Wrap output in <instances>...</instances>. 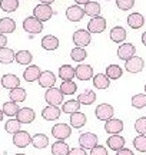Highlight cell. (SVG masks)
<instances>
[{"instance_id": "cell-23", "label": "cell", "mask_w": 146, "mask_h": 155, "mask_svg": "<svg viewBox=\"0 0 146 155\" xmlns=\"http://www.w3.org/2000/svg\"><path fill=\"white\" fill-rule=\"evenodd\" d=\"M109 35H110V40L115 42V43H122V42H125V40H126V36H128L125 28H122V26H115V28H112V30H110Z\"/></svg>"}, {"instance_id": "cell-32", "label": "cell", "mask_w": 146, "mask_h": 155, "mask_svg": "<svg viewBox=\"0 0 146 155\" xmlns=\"http://www.w3.org/2000/svg\"><path fill=\"white\" fill-rule=\"evenodd\" d=\"M83 12H84V15H87V16H90V17L99 16V13H100V5H99L97 2H92V0H90L89 3L84 5Z\"/></svg>"}, {"instance_id": "cell-37", "label": "cell", "mask_w": 146, "mask_h": 155, "mask_svg": "<svg viewBox=\"0 0 146 155\" xmlns=\"http://www.w3.org/2000/svg\"><path fill=\"white\" fill-rule=\"evenodd\" d=\"M3 114L5 115H7V116H16V114H17V111L20 109L19 108V105H17V102H13V101H9V102H5L3 104Z\"/></svg>"}, {"instance_id": "cell-14", "label": "cell", "mask_w": 146, "mask_h": 155, "mask_svg": "<svg viewBox=\"0 0 146 155\" xmlns=\"http://www.w3.org/2000/svg\"><path fill=\"white\" fill-rule=\"evenodd\" d=\"M83 16H84L83 7H80L79 5L69 6L68 9H66V17H68V20H70V22H79V20H82Z\"/></svg>"}, {"instance_id": "cell-29", "label": "cell", "mask_w": 146, "mask_h": 155, "mask_svg": "<svg viewBox=\"0 0 146 155\" xmlns=\"http://www.w3.org/2000/svg\"><path fill=\"white\" fill-rule=\"evenodd\" d=\"M69 151H70L69 145L62 139H57L56 142L52 144V154L53 155H68Z\"/></svg>"}, {"instance_id": "cell-18", "label": "cell", "mask_w": 146, "mask_h": 155, "mask_svg": "<svg viewBox=\"0 0 146 155\" xmlns=\"http://www.w3.org/2000/svg\"><path fill=\"white\" fill-rule=\"evenodd\" d=\"M2 86L6 89H14L17 86H20V79L14 75V73H5L3 76H2Z\"/></svg>"}, {"instance_id": "cell-17", "label": "cell", "mask_w": 146, "mask_h": 155, "mask_svg": "<svg viewBox=\"0 0 146 155\" xmlns=\"http://www.w3.org/2000/svg\"><path fill=\"white\" fill-rule=\"evenodd\" d=\"M37 81H39V85L42 88H52L56 83V76H55V73L52 71H43L40 73Z\"/></svg>"}, {"instance_id": "cell-3", "label": "cell", "mask_w": 146, "mask_h": 155, "mask_svg": "<svg viewBox=\"0 0 146 155\" xmlns=\"http://www.w3.org/2000/svg\"><path fill=\"white\" fill-rule=\"evenodd\" d=\"M23 29L30 35H37L43 30V22L37 20L34 16H29L23 20Z\"/></svg>"}, {"instance_id": "cell-12", "label": "cell", "mask_w": 146, "mask_h": 155, "mask_svg": "<svg viewBox=\"0 0 146 155\" xmlns=\"http://www.w3.org/2000/svg\"><path fill=\"white\" fill-rule=\"evenodd\" d=\"M136 53V48L133 43H122L118 48V58L122 61H128L132 56H135Z\"/></svg>"}, {"instance_id": "cell-33", "label": "cell", "mask_w": 146, "mask_h": 155, "mask_svg": "<svg viewBox=\"0 0 146 155\" xmlns=\"http://www.w3.org/2000/svg\"><path fill=\"white\" fill-rule=\"evenodd\" d=\"M32 145L37 150H43L49 145V138L45 134H36L34 137H32Z\"/></svg>"}, {"instance_id": "cell-38", "label": "cell", "mask_w": 146, "mask_h": 155, "mask_svg": "<svg viewBox=\"0 0 146 155\" xmlns=\"http://www.w3.org/2000/svg\"><path fill=\"white\" fill-rule=\"evenodd\" d=\"M17 7H19V0H0V9L3 12L11 13L17 10Z\"/></svg>"}, {"instance_id": "cell-10", "label": "cell", "mask_w": 146, "mask_h": 155, "mask_svg": "<svg viewBox=\"0 0 146 155\" xmlns=\"http://www.w3.org/2000/svg\"><path fill=\"white\" fill-rule=\"evenodd\" d=\"M106 29V19L102 16L92 17L87 23V30L90 33H102Z\"/></svg>"}, {"instance_id": "cell-27", "label": "cell", "mask_w": 146, "mask_h": 155, "mask_svg": "<svg viewBox=\"0 0 146 155\" xmlns=\"http://www.w3.org/2000/svg\"><path fill=\"white\" fill-rule=\"evenodd\" d=\"M26 96H27V94H26V89L22 88V86H17V88L14 89H10V92H9V98H10V101H13V102H24L26 101Z\"/></svg>"}, {"instance_id": "cell-15", "label": "cell", "mask_w": 146, "mask_h": 155, "mask_svg": "<svg viewBox=\"0 0 146 155\" xmlns=\"http://www.w3.org/2000/svg\"><path fill=\"white\" fill-rule=\"evenodd\" d=\"M105 131L110 135H115V134H120L123 131V121L122 119H116V118H112L106 121L105 124Z\"/></svg>"}, {"instance_id": "cell-26", "label": "cell", "mask_w": 146, "mask_h": 155, "mask_svg": "<svg viewBox=\"0 0 146 155\" xmlns=\"http://www.w3.org/2000/svg\"><path fill=\"white\" fill-rule=\"evenodd\" d=\"M128 25H129L132 29H141L143 25H145V17L142 16L141 13H130L128 16Z\"/></svg>"}, {"instance_id": "cell-54", "label": "cell", "mask_w": 146, "mask_h": 155, "mask_svg": "<svg viewBox=\"0 0 146 155\" xmlns=\"http://www.w3.org/2000/svg\"><path fill=\"white\" fill-rule=\"evenodd\" d=\"M14 155H26V154H14Z\"/></svg>"}, {"instance_id": "cell-13", "label": "cell", "mask_w": 146, "mask_h": 155, "mask_svg": "<svg viewBox=\"0 0 146 155\" xmlns=\"http://www.w3.org/2000/svg\"><path fill=\"white\" fill-rule=\"evenodd\" d=\"M75 71H76V78H78L79 81H89L93 78V69L90 65H83V63H80L78 66L75 68Z\"/></svg>"}, {"instance_id": "cell-55", "label": "cell", "mask_w": 146, "mask_h": 155, "mask_svg": "<svg viewBox=\"0 0 146 155\" xmlns=\"http://www.w3.org/2000/svg\"><path fill=\"white\" fill-rule=\"evenodd\" d=\"M145 94H146V85H145Z\"/></svg>"}, {"instance_id": "cell-56", "label": "cell", "mask_w": 146, "mask_h": 155, "mask_svg": "<svg viewBox=\"0 0 146 155\" xmlns=\"http://www.w3.org/2000/svg\"><path fill=\"white\" fill-rule=\"evenodd\" d=\"M0 89H2V83H0Z\"/></svg>"}, {"instance_id": "cell-50", "label": "cell", "mask_w": 146, "mask_h": 155, "mask_svg": "<svg viewBox=\"0 0 146 155\" xmlns=\"http://www.w3.org/2000/svg\"><path fill=\"white\" fill-rule=\"evenodd\" d=\"M78 5H86V3H89L90 0H75Z\"/></svg>"}, {"instance_id": "cell-31", "label": "cell", "mask_w": 146, "mask_h": 155, "mask_svg": "<svg viewBox=\"0 0 146 155\" xmlns=\"http://www.w3.org/2000/svg\"><path fill=\"white\" fill-rule=\"evenodd\" d=\"M14 56H16V52L10 48H2L0 49V63L3 65H9L14 61Z\"/></svg>"}, {"instance_id": "cell-4", "label": "cell", "mask_w": 146, "mask_h": 155, "mask_svg": "<svg viewBox=\"0 0 146 155\" xmlns=\"http://www.w3.org/2000/svg\"><path fill=\"white\" fill-rule=\"evenodd\" d=\"M95 115L99 121H109L115 115V109L110 104H99L95 109Z\"/></svg>"}, {"instance_id": "cell-53", "label": "cell", "mask_w": 146, "mask_h": 155, "mask_svg": "<svg viewBox=\"0 0 146 155\" xmlns=\"http://www.w3.org/2000/svg\"><path fill=\"white\" fill-rule=\"evenodd\" d=\"M3 116H5V114H3V109H0V122L3 121Z\"/></svg>"}, {"instance_id": "cell-52", "label": "cell", "mask_w": 146, "mask_h": 155, "mask_svg": "<svg viewBox=\"0 0 146 155\" xmlns=\"http://www.w3.org/2000/svg\"><path fill=\"white\" fill-rule=\"evenodd\" d=\"M142 43H143V45L146 46V32H145L143 35H142Z\"/></svg>"}, {"instance_id": "cell-8", "label": "cell", "mask_w": 146, "mask_h": 155, "mask_svg": "<svg viewBox=\"0 0 146 155\" xmlns=\"http://www.w3.org/2000/svg\"><path fill=\"white\" fill-rule=\"evenodd\" d=\"M145 66V61L139 58V56H132L130 59L125 62V68H126V71L129 73H139L142 72V69Z\"/></svg>"}, {"instance_id": "cell-46", "label": "cell", "mask_w": 146, "mask_h": 155, "mask_svg": "<svg viewBox=\"0 0 146 155\" xmlns=\"http://www.w3.org/2000/svg\"><path fill=\"white\" fill-rule=\"evenodd\" d=\"M90 155H107V150L103 147V145H96L90 150Z\"/></svg>"}, {"instance_id": "cell-57", "label": "cell", "mask_w": 146, "mask_h": 155, "mask_svg": "<svg viewBox=\"0 0 146 155\" xmlns=\"http://www.w3.org/2000/svg\"><path fill=\"white\" fill-rule=\"evenodd\" d=\"M107 2H109V0H107Z\"/></svg>"}, {"instance_id": "cell-20", "label": "cell", "mask_w": 146, "mask_h": 155, "mask_svg": "<svg viewBox=\"0 0 146 155\" xmlns=\"http://www.w3.org/2000/svg\"><path fill=\"white\" fill-rule=\"evenodd\" d=\"M106 144L110 150L119 151L125 147V138L122 137V135H119V134H115V135H110V137L107 138Z\"/></svg>"}, {"instance_id": "cell-5", "label": "cell", "mask_w": 146, "mask_h": 155, "mask_svg": "<svg viewBox=\"0 0 146 155\" xmlns=\"http://www.w3.org/2000/svg\"><path fill=\"white\" fill-rule=\"evenodd\" d=\"M33 16L40 20V22H46V20H50V17L53 16V10H52L50 5H37L33 9Z\"/></svg>"}, {"instance_id": "cell-51", "label": "cell", "mask_w": 146, "mask_h": 155, "mask_svg": "<svg viewBox=\"0 0 146 155\" xmlns=\"http://www.w3.org/2000/svg\"><path fill=\"white\" fill-rule=\"evenodd\" d=\"M40 2H42L43 5H52V3H53L55 0H40Z\"/></svg>"}, {"instance_id": "cell-21", "label": "cell", "mask_w": 146, "mask_h": 155, "mask_svg": "<svg viewBox=\"0 0 146 155\" xmlns=\"http://www.w3.org/2000/svg\"><path fill=\"white\" fill-rule=\"evenodd\" d=\"M40 45H42V48L46 50H56L57 48H59L60 42H59V39H57L55 35H46L45 38L42 39Z\"/></svg>"}, {"instance_id": "cell-16", "label": "cell", "mask_w": 146, "mask_h": 155, "mask_svg": "<svg viewBox=\"0 0 146 155\" xmlns=\"http://www.w3.org/2000/svg\"><path fill=\"white\" fill-rule=\"evenodd\" d=\"M60 114H62V109L56 105H47L46 108L42 109V116L46 121H56V119H59Z\"/></svg>"}, {"instance_id": "cell-19", "label": "cell", "mask_w": 146, "mask_h": 155, "mask_svg": "<svg viewBox=\"0 0 146 155\" xmlns=\"http://www.w3.org/2000/svg\"><path fill=\"white\" fill-rule=\"evenodd\" d=\"M40 73H42V71H40V68L37 66V65H29V66L24 69V72H23V78H24L26 82L32 83L39 79Z\"/></svg>"}, {"instance_id": "cell-28", "label": "cell", "mask_w": 146, "mask_h": 155, "mask_svg": "<svg viewBox=\"0 0 146 155\" xmlns=\"http://www.w3.org/2000/svg\"><path fill=\"white\" fill-rule=\"evenodd\" d=\"M59 78L62 81H73V78H76V71L70 65H62L59 68Z\"/></svg>"}, {"instance_id": "cell-45", "label": "cell", "mask_w": 146, "mask_h": 155, "mask_svg": "<svg viewBox=\"0 0 146 155\" xmlns=\"http://www.w3.org/2000/svg\"><path fill=\"white\" fill-rule=\"evenodd\" d=\"M135 5V0H116V6L120 10H129Z\"/></svg>"}, {"instance_id": "cell-22", "label": "cell", "mask_w": 146, "mask_h": 155, "mask_svg": "<svg viewBox=\"0 0 146 155\" xmlns=\"http://www.w3.org/2000/svg\"><path fill=\"white\" fill-rule=\"evenodd\" d=\"M92 81H93V86L96 89H107L110 85V79L107 78L106 73H96L93 75Z\"/></svg>"}, {"instance_id": "cell-39", "label": "cell", "mask_w": 146, "mask_h": 155, "mask_svg": "<svg viewBox=\"0 0 146 155\" xmlns=\"http://www.w3.org/2000/svg\"><path fill=\"white\" fill-rule=\"evenodd\" d=\"M59 89L62 91L63 95H73L78 91V85L73 82V81H63Z\"/></svg>"}, {"instance_id": "cell-2", "label": "cell", "mask_w": 146, "mask_h": 155, "mask_svg": "<svg viewBox=\"0 0 146 155\" xmlns=\"http://www.w3.org/2000/svg\"><path fill=\"white\" fill-rule=\"evenodd\" d=\"M92 42V33L87 29H78L73 33V43L78 48H86Z\"/></svg>"}, {"instance_id": "cell-7", "label": "cell", "mask_w": 146, "mask_h": 155, "mask_svg": "<svg viewBox=\"0 0 146 155\" xmlns=\"http://www.w3.org/2000/svg\"><path fill=\"white\" fill-rule=\"evenodd\" d=\"M97 139L99 138H97L96 134H92V132L80 134V137H79V145L83 150H92L93 147L97 145Z\"/></svg>"}, {"instance_id": "cell-42", "label": "cell", "mask_w": 146, "mask_h": 155, "mask_svg": "<svg viewBox=\"0 0 146 155\" xmlns=\"http://www.w3.org/2000/svg\"><path fill=\"white\" fill-rule=\"evenodd\" d=\"M70 58H72L75 62H82L87 58V52L84 50V48H73L72 52H70Z\"/></svg>"}, {"instance_id": "cell-49", "label": "cell", "mask_w": 146, "mask_h": 155, "mask_svg": "<svg viewBox=\"0 0 146 155\" xmlns=\"http://www.w3.org/2000/svg\"><path fill=\"white\" fill-rule=\"evenodd\" d=\"M6 45H7V38H6V35L0 33V49H2V48H6Z\"/></svg>"}, {"instance_id": "cell-41", "label": "cell", "mask_w": 146, "mask_h": 155, "mask_svg": "<svg viewBox=\"0 0 146 155\" xmlns=\"http://www.w3.org/2000/svg\"><path fill=\"white\" fill-rule=\"evenodd\" d=\"M130 104L133 108H138V109H142L146 106V94H136L132 96L130 99Z\"/></svg>"}, {"instance_id": "cell-1", "label": "cell", "mask_w": 146, "mask_h": 155, "mask_svg": "<svg viewBox=\"0 0 146 155\" xmlns=\"http://www.w3.org/2000/svg\"><path fill=\"white\" fill-rule=\"evenodd\" d=\"M63 96L65 95L62 94V91L59 88H55V86H52V88H47V91L45 92V101L47 102V105H62Z\"/></svg>"}, {"instance_id": "cell-25", "label": "cell", "mask_w": 146, "mask_h": 155, "mask_svg": "<svg viewBox=\"0 0 146 155\" xmlns=\"http://www.w3.org/2000/svg\"><path fill=\"white\" fill-rule=\"evenodd\" d=\"M86 124V115L83 112H73L70 114V127L76 128V129H80L82 127H84Z\"/></svg>"}, {"instance_id": "cell-40", "label": "cell", "mask_w": 146, "mask_h": 155, "mask_svg": "<svg viewBox=\"0 0 146 155\" xmlns=\"http://www.w3.org/2000/svg\"><path fill=\"white\" fill-rule=\"evenodd\" d=\"M20 122L17 121L16 118H10L9 121H6L5 122V129H6V132H9V134H16L20 131Z\"/></svg>"}, {"instance_id": "cell-34", "label": "cell", "mask_w": 146, "mask_h": 155, "mask_svg": "<svg viewBox=\"0 0 146 155\" xmlns=\"http://www.w3.org/2000/svg\"><path fill=\"white\" fill-rule=\"evenodd\" d=\"M122 73H123V71H122V68L119 66V65H116V63H112V65H109V66H106V75L107 78L110 79V81H116V79H119V78L122 76Z\"/></svg>"}, {"instance_id": "cell-11", "label": "cell", "mask_w": 146, "mask_h": 155, "mask_svg": "<svg viewBox=\"0 0 146 155\" xmlns=\"http://www.w3.org/2000/svg\"><path fill=\"white\" fill-rule=\"evenodd\" d=\"M34 118H36V112L32 108H27V106L20 108L16 114V119L20 124H32L34 121Z\"/></svg>"}, {"instance_id": "cell-24", "label": "cell", "mask_w": 146, "mask_h": 155, "mask_svg": "<svg viewBox=\"0 0 146 155\" xmlns=\"http://www.w3.org/2000/svg\"><path fill=\"white\" fill-rule=\"evenodd\" d=\"M16 30V22L11 17H3L0 19V33H13Z\"/></svg>"}, {"instance_id": "cell-35", "label": "cell", "mask_w": 146, "mask_h": 155, "mask_svg": "<svg viewBox=\"0 0 146 155\" xmlns=\"http://www.w3.org/2000/svg\"><path fill=\"white\" fill-rule=\"evenodd\" d=\"M80 102H79L78 99H70V101H66L65 104L62 105V111L65 112V114H73V112H78L79 108H80Z\"/></svg>"}, {"instance_id": "cell-48", "label": "cell", "mask_w": 146, "mask_h": 155, "mask_svg": "<svg viewBox=\"0 0 146 155\" xmlns=\"http://www.w3.org/2000/svg\"><path fill=\"white\" fill-rule=\"evenodd\" d=\"M116 155H135L133 152L130 150H128V148H122V150H119V151H116Z\"/></svg>"}, {"instance_id": "cell-30", "label": "cell", "mask_w": 146, "mask_h": 155, "mask_svg": "<svg viewBox=\"0 0 146 155\" xmlns=\"http://www.w3.org/2000/svg\"><path fill=\"white\" fill-rule=\"evenodd\" d=\"M14 61L19 63V65H30L32 61H33V55L29 52V50H19L16 52V56H14Z\"/></svg>"}, {"instance_id": "cell-9", "label": "cell", "mask_w": 146, "mask_h": 155, "mask_svg": "<svg viewBox=\"0 0 146 155\" xmlns=\"http://www.w3.org/2000/svg\"><path fill=\"white\" fill-rule=\"evenodd\" d=\"M13 144L16 145L17 148H26L32 144V137L27 131H19V132L13 134Z\"/></svg>"}, {"instance_id": "cell-44", "label": "cell", "mask_w": 146, "mask_h": 155, "mask_svg": "<svg viewBox=\"0 0 146 155\" xmlns=\"http://www.w3.org/2000/svg\"><path fill=\"white\" fill-rule=\"evenodd\" d=\"M135 129L139 135H146V116H142V118L136 119Z\"/></svg>"}, {"instance_id": "cell-6", "label": "cell", "mask_w": 146, "mask_h": 155, "mask_svg": "<svg viewBox=\"0 0 146 155\" xmlns=\"http://www.w3.org/2000/svg\"><path fill=\"white\" fill-rule=\"evenodd\" d=\"M52 135L56 139H68L70 135H72V127L68 125V124H56L52 128Z\"/></svg>"}, {"instance_id": "cell-43", "label": "cell", "mask_w": 146, "mask_h": 155, "mask_svg": "<svg viewBox=\"0 0 146 155\" xmlns=\"http://www.w3.org/2000/svg\"><path fill=\"white\" fill-rule=\"evenodd\" d=\"M133 147L139 152H146V135H138L133 139Z\"/></svg>"}, {"instance_id": "cell-47", "label": "cell", "mask_w": 146, "mask_h": 155, "mask_svg": "<svg viewBox=\"0 0 146 155\" xmlns=\"http://www.w3.org/2000/svg\"><path fill=\"white\" fill-rule=\"evenodd\" d=\"M68 155H87V154H86V150H83V148H73V150L69 151Z\"/></svg>"}, {"instance_id": "cell-36", "label": "cell", "mask_w": 146, "mask_h": 155, "mask_svg": "<svg viewBox=\"0 0 146 155\" xmlns=\"http://www.w3.org/2000/svg\"><path fill=\"white\" fill-rule=\"evenodd\" d=\"M78 101L82 104V105H92V104L96 101V94L93 91H86V92L79 95Z\"/></svg>"}]
</instances>
